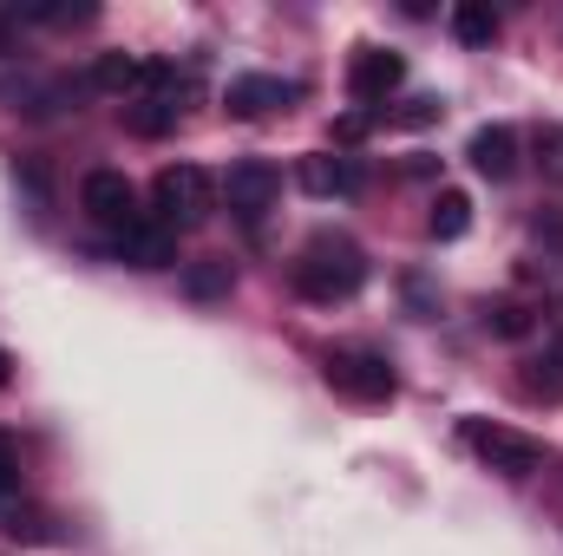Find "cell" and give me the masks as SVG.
<instances>
[{
	"mask_svg": "<svg viewBox=\"0 0 563 556\" xmlns=\"http://www.w3.org/2000/svg\"><path fill=\"white\" fill-rule=\"evenodd\" d=\"M361 281H367V256H361L354 236L321 230V236L301 243V256H295V288H301L308 301H347V294H361Z\"/></svg>",
	"mask_w": 563,
	"mask_h": 556,
	"instance_id": "obj_1",
	"label": "cell"
},
{
	"mask_svg": "<svg viewBox=\"0 0 563 556\" xmlns=\"http://www.w3.org/2000/svg\"><path fill=\"white\" fill-rule=\"evenodd\" d=\"M151 203H157V223H164V230H197V223H210V210H217V184H210V170H197V164H164L157 184H151Z\"/></svg>",
	"mask_w": 563,
	"mask_h": 556,
	"instance_id": "obj_2",
	"label": "cell"
},
{
	"mask_svg": "<svg viewBox=\"0 0 563 556\" xmlns=\"http://www.w3.org/2000/svg\"><path fill=\"white\" fill-rule=\"evenodd\" d=\"M321 374H328V387L334 393H347V400H361V407H380V400H394V360L387 354H374V347H334L328 360H321Z\"/></svg>",
	"mask_w": 563,
	"mask_h": 556,
	"instance_id": "obj_3",
	"label": "cell"
},
{
	"mask_svg": "<svg viewBox=\"0 0 563 556\" xmlns=\"http://www.w3.org/2000/svg\"><path fill=\"white\" fill-rule=\"evenodd\" d=\"M465 445H472L498 478H531V471L544 465V445L525 438V432H511V425H485V419H472V425H465Z\"/></svg>",
	"mask_w": 563,
	"mask_h": 556,
	"instance_id": "obj_4",
	"label": "cell"
},
{
	"mask_svg": "<svg viewBox=\"0 0 563 556\" xmlns=\"http://www.w3.org/2000/svg\"><path fill=\"white\" fill-rule=\"evenodd\" d=\"M276 197H282V170L276 164H263V157L230 164V177H223V203H230L236 223H263V216L276 210Z\"/></svg>",
	"mask_w": 563,
	"mask_h": 556,
	"instance_id": "obj_5",
	"label": "cell"
},
{
	"mask_svg": "<svg viewBox=\"0 0 563 556\" xmlns=\"http://www.w3.org/2000/svg\"><path fill=\"white\" fill-rule=\"evenodd\" d=\"M79 203H86V216L99 223V230H132L144 210H139V190H132V177L125 170H86V184H79Z\"/></svg>",
	"mask_w": 563,
	"mask_h": 556,
	"instance_id": "obj_6",
	"label": "cell"
},
{
	"mask_svg": "<svg viewBox=\"0 0 563 556\" xmlns=\"http://www.w3.org/2000/svg\"><path fill=\"white\" fill-rule=\"evenodd\" d=\"M400 79H407V59L387 53V46H361V53L347 59V92H354L361 105H387V99L400 92Z\"/></svg>",
	"mask_w": 563,
	"mask_h": 556,
	"instance_id": "obj_7",
	"label": "cell"
},
{
	"mask_svg": "<svg viewBox=\"0 0 563 556\" xmlns=\"http://www.w3.org/2000/svg\"><path fill=\"white\" fill-rule=\"evenodd\" d=\"M112 256L132 263V269H170L177 263V230H164L157 216H139L132 230L112 236Z\"/></svg>",
	"mask_w": 563,
	"mask_h": 556,
	"instance_id": "obj_8",
	"label": "cell"
},
{
	"mask_svg": "<svg viewBox=\"0 0 563 556\" xmlns=\"http://www.w3.org/2000/svg\"><path fill=\"white\" fill-rule=\"evenodd\" d=\"M288 99H295V86H288V79H269V73H243V79H230V92H223L230 119H263V112H276Z\"/></svg>",
	"mask_w": 563,
	"mask_h": 556,
	"instance_id": "obj_9",
	"label": "cell"
},
{
	"mask_svg": "<svg viewBox=\"0 0 563 556\" xmlns=\"http://www.w3.org/2000/svg\"><path fill=\"white\" fill-rule=\"evenodd\" d=\"M465 157H472V170H478V177L505 184V177L518 170V132H511V125H485V132H472Z\"/></svg>",
	"mask_w": 563,
	"mask_h": 556,
	"instance_id": "obj_10",
	"label": "cell"
},
{
	"mask_svg": "<svg viewBox=\"0 0 563 556\" xmlns=\"http://www.w3.org/2000/svg\"><path fill=\"white\" fill-rule=\"evenodd\" d=\"M301 190L308 197H354L361 190V170L347 164V157H328V151H314V157H301Z\"/></svg>",
	"mask_w": 563,
	"mask_h": 556,
	"instance_id": "obj_11",
	"label": "cell"
},
{
	"mask_svg": "<svg viewBox=\"0 0 563 556\" xmlns=\"http://www.w3.org/2000/svg\"><path fill=\"white\" fill-rule=\"evenodd\" d=\"M445 26H452L459 46H492V40H498V13H492L485 0H459V7L445 13Z\"/></svg>",
	"mask_w": 563,
	"mask_h": 556,
	"instance_id": "obj_12",
	"label": "cell"
},
{
	"mask_svg": "<svg viewBox=\"0 0 563 556\" xmlns=\"http://www.w3.org/2000/svg\"><path fill=\"white\" fill-rule=\"evenodd\" d=\"M177 119H184L177 99H151V92H139V99L125 105V125H132L139 138H164V132H177Z\"/></svg>",
	"mask_w": 563,
	"mask_h": 556,
	"instance_id": "obj_13",
	"label": "cell"
},
{
	"mask_svg": "<svg viewBox=\"0 0 563 556\" xmlns=\"http://www.w3.org/2000/svg\"><path fill=\"white\" fill-rule=\"evenodd\" d=\"M236 288V269L223 256H203V263H184V294L190 301H223Z\"/></svg>",
	"mask_w": 563,
	"mask_h": 556,
	"instance_id": "obj_14",
	"label": "cell"
},
{
	"mask_svg": "<svg viewBox=\"0 0 563 556\" xmlns=\"http://www.w3.org/2000/svg\"><path fill=\"white\" fill-rule=\"evenodd\" d=\"M426 230H432L439 243H459V236L472 230V197H465V190H439V197H432V216H426Z\"/></svg>",
	"mask_w": 563,
	"mask_h": 556,
	"instance_id": "obj_15",
	"label": "cell"
},
{
	"mask_svg": "<svg viewBox=\"0 0 563 556\" xmlns=\"http://www.w3.org/2000/svg\"><path fill=\"white\" fill-rule=\"evenodd\" d=\"M139 73H144V59H132V53H99L92 59V86L99 92H132Z\"/></svg>",
	"mask_w": 563,
	"mask_h": 556,
	"instance_id": "obj_16",
	"label": "cell"
},
{
	"mask_svg": "<svg viewBox=\"0 0 563 556\" xmlns=\"http://www.w3.org/2000/svg\"><path fill=\"white\" fill-rule=\"evenodd\" d=\"M531 387H538V393H551V400L563 393V327H551V334H544V354H538Z\"/></svg>",
	"mask_w": 563,
	"mask_h": 556,
	"instance_id": "obj_17",
	"label": "cell"
},
{
	"mask_svg": "<svg viewBox=\"0 0 563 556\" xmlns=\"http://www.w3.org/2000/svg\"><path fill=\"white\" fill-rule=\"evenodd\" d=\"M531 151H538L544 184H563V125H538V132H531Z\"/></svg>",
	"mask_w": 563,
	"mask_h": 556,
	"instance_id": "obj_18",
	"label": "cell"
},
{
	"mask_svg": "<svg viewBox=\"0 0 563 556\" xmlns=\"http://www.w3.org/2000/svg\"><path fill=\"white\" fill-rule=\"evenodd\" d=\"M485 327L505 334V341H518V334H531V314H525V301H492L485 308Z\"/></svg>",
	"mask_w": 563,
	"mask_h": 556,
	"instance_id": "obj_19",
	"label": "cell"
},
{
	"mask_svg": "<svg viewBox=\"0 0 563 556\" xmlns=\"http://www.w3.org/2000/svg\"><path fill=\"white\" fill-rule=\"evenodd\" d=\"M13 498H20V445L0 432V511H7Z\"/></svg>",
	"mask_w": 563,
	"mask_h": 556,
	"instance_id": "obj_20",
	"label": "cell"
},
{
	"mask_svg": "<svg viewBox=\"0 0 563 556\" xmlns=\"http://www.w3.org/2000/svg\"><path fill=\"white\" fill-rule=\"evenodd\" d=\"M26 20H40V26H86L92 7H26Z\"/></svg>",
	"mask_w": 563,
	"mask_h": 556,
	"instance_id": "obj_21",
	"label": "cell"
},
{
	"mask_svg": "<svg viewBox=\"0 0 563 556\" xmlns=\"http://www.w3.org/2000/svg\"><path fill=\"white\" fill-rule=\"evenodd\" d=\"M367 132H374V119H367V112H347V119H334V138H341V144H361Z\"/></svg>",
	"mask_w": 563,
	"mask_h": 556,
	"instance_id": "obj_22",
	"label": "cell"
},
{
	"mask_svg": "<svg viewBox=\"0 0 563 556\" xmlns=\"http://www.w3.org/2000/svg\"><path fill=\"white\" fill-rule=\"evenodd\" d=\"M439 119V99H413L407 112H400V125H432Z\"/></svg>",
	"mask_w": 563,
	"mask_h": 556,
	"instance_id": "obj_23",
	"label": "cell"
},
{
	"mask_svg": "<svg viewBox=\"0 0 563 556\" xmlns=\"http://www.w3.org/2000/svg\"><path fill=\"white\" fill-rule=\"evenodd\" d=\"M531 230H538V236H544V243H558V249H563V210H544V216H538V223H531Z\"/></svg>",
	"mask_w": 563,
	"mask_h": 556,
	"instance_id": "obj_24",
	"label": "cell"
},
{
	"mask_svg": "<svg viewBox=\"0 0 563 556\" xmlns=\"http://www.w3.org/2000/svg\"><path fill=\"white\" fill-rule=\"evenodd\" d=\"M0 53H13V13H0Z\"/></svg>",
	"mask_w": 563,
	"mask_h": 556,
	"instance_id": "obj_25",
	"label": "cell"
},
{
	"mask_svg": "<svg viewBox=\"0 0 563 556\" xmlns=\"http://www.w3.org/2000/svg\"><path fill=\"white\" fill-rule=\"evenodd\" d=\"M7 380H13V360H7V347H0V393H7Z\"/></svg>",
	"mask_w": 563,
	"mask_h": 556,
	"instance_id": "obj_26",
	"label": "cell"
}]
</instances>
